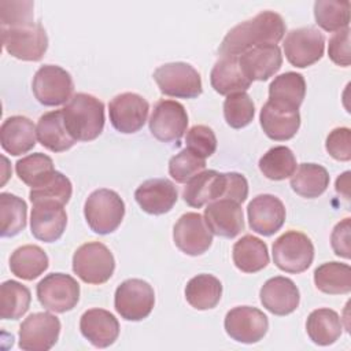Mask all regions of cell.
Here are the masks:
<instances>
[{"mask_svg":"<svg viewBox=\"0 0 351 351\" xmlns=\"http://www.w3.org/2000/svg\"><path fill=\"white\" fill-rule=\"evenodd\" d=\"M285 34V22L274 11H262L232 27L223 37L218 55L240 56L258 45H277Z\"/></svg>","mask_w":351,"mask_h":351,"instance_id":"cell-1","label":"cell"},{"mask_svg":"<svg viewBox=\"0 0 351 351\" xmlns=\"http://www.w3.org/2000/svg\"><path fill=\"white\" fill-rule=\"evenodd\" d=\"M66 128L75 141H92L104 128V104L88 93H75L62 108Z\"/></svg>","mask_w":351,"mask_h":351,"instance_id":"cell-2","label":"cell"},{"mask_svg":"<svg viewBox=\"0 0 351 351\" xmlns=\"http://www.w3.org/2000/svg\"><path fill=\"white\" fill-rule=\"evenodd\" d=\"M84 215L89 228L99 234L117 230L125 215V203L111 189H96L85 200Z\"/></svg>","mask_w":351,"mask_h":351,"instance_id":"cell-3","label":"cell"},{"mask_svg":"<svg viewBox=\"0 0 351 351\" xmlns=\"http://www.w3.org/2000/svg\"><path fill=\"white\" fill-rule=\"evenodd\" d=\"M114 270V255L103 243H85L73 255V271L86 284H104L111 278Z\"/></svg>","mask_w":351,"mask_h":351,"instance_id":"cell-4","label":"cell"},{"mask_svg":"<svg viewBox=\"0 0 351 351\" xmlns=\"http://www.w3.org/2000/svg\"><path fill=\"white\" fill-rule=\"evenodd\" d=\"M4 49L14 58L38 62L48 48V36L41 23L33 22L15 27H1Z\"/></svg>","mask_w":351,"mask_h":351,"instance_id":"cell-5","label":"cell"},{"mask_svg":"<svg viewBox=\"0 0 351 351\" xmlns=\"http://www.w3.org/2000/svg\"><path fill=\"white\" fill-rule=\"evenodd\" d=\"M314 259V245L302 232L288 230L273 243V262L287 273L307 270Z\"/></svg>","mask_w":351,"mask_h":351,"instance_id":"cell-6","label":"cell"},{"mask_svg":"<svg viewBox=\"0 0 351 351\" xmlns=\"http://www.w3.org/2000/svg\"><path fill=\"white\" fill-rule=\"evenodd\" d=\"M159 90L171 97L195 99L202 95V78L197 70L189 63L173 62L159 66L154 71Z\"/></svg>","mask_w":351,"mask_h":351,"instance_id":"cell-7","label":"cell"},{"mask_svg":"<svg viewBox=\"0 0 351 351\" xmlns=\"http://www.w3.org/2000/svg\"><path fill=\"white\" fill-rule=\"evenodd\" d=\"M155 304L154 288L144 280L129 278L118 285L114 295V307L126 321L147 318Z\"/></svg>","mask_w":351,"mask_h":351,"instance_id":"cell-8","label":"cell"},{"mask_svg":"<svg viewBox=\"0 0 351 351\" xmlns=\"http://www.w3.org/2000/svg\"><path fill=\"white\" fill-rule=\"evenodd\" d=\"M32 90L38 103L55 107L71 99L74 84L70 73L60 66L44 64L33 77Z\"/></svg>","mask_w":351,"mask_h":351,"instance_id":"cell-9","label":"cell"},{"mask_svg":"<svg viewBox=\"0 0 351 351\" xmlns=\"http://www.w3.org/2000/svg\"><path fill=\"white\" fill-rule=\"evenodd\" d=\"M37 299L48 311H70L80 300V284L69 274L51 273L37 284Z\"/></svg>","mask_w":351,"mask_h":351,"instance_id":"cell-10","label":"cell"},{"mask_svg":"<svg viewBox=\"0 0 351 351\" xmlns=\"http://www.w3.org/2000/svg\"><path fill=\"white\" fill-rule=\"evenodd\" d=\"M325 49L324 34L313 26L293 29L287 33L284 40V52L287 60L299 69L317 63Z\"/></svg>","mask_w":351,"mask_h":351,"instance_id":"cell-11","label":"cell"},{"mask_svg":"<svg viewBox=\"0 0 351 351\" xmlns=\"http://www.w3.org/2000/svg\"><path fill=\"white\" fill-rule=\"evenodd\" d=\"M60 333V321L49 313H33L19 326V348L25 351L51 350Z\"/></svg>","mask_w":351,"mask_h":351,"instance_id":"cell-12","label":"cell"},{"mask_svg":"<svg viewBox=\"0 0 351 351\" xmlns=\"http://www.w3.org/2000/svg\"><path fill=\"white\" fill-rule=\"evenodd\" d=\"M188 126L185 107L176 100H159L149 118V132L162 143H178Z\"/></svg>","mask_w":351,"mask_h":351,"instance_id":"cell-13","label":"cell"},{"mask_svg":"<svg viewBox=\"0 0 351 351\" xmlns=\"http://www.w3.org/2000/svg\"><path fill=\"white\" fill-rule=\"evenodd\" d=\"M223 326L230 339L252 344L263 339L269 329V319L256 307L237 306L226 313Z\"/></svg>","mask_w":351,"mask_h":351,"instance_id":"cell-14","label":"cell"},{"mask_svg":"<svg viewBox=\"0 0 351 351\" xmlns=\"http://www.w3.org/2000/svg\"><path fill=\"white\" fill-rule=\"evenodd\" d=\"M148 111V101L133 92L117 95L108 104L111 125L125 134L138 132L147 121Z\"/></svg>","mask_w":351,"mask_h":351,"instance_id":"cell-15","label":"cell"},{"mask_svg":"<svg viewBox=\"0 0 351 351\" xmlns=\"http://www.w3.org/2000/svg\"><path fill=\"white\" fill-rule=\"evenodd\" d=\"M173 240L180 251L191 256H197L211 247L213 233L199 213H186L176 222Z\"/></svg>","mask_w":351,"mask_h":351,"instance_id":"cell-16","label":"cell"},{"mask_svg":"<svg viewBox=\"0 0 351 351\" xmlns=\"http://www.w3.org/2000/svg\"><path fill=\"white\" fill-rule=\"evenodd\" d=\"M32 204V234L44 243H53L59 240L67 225V214L63 204L55 200H38Z\"/></svg>","mask_w":351,"mask_h":351,"instance_id":"cell-17","label":"cell"},{"mask_svg":"<svg viewBox=\"0 0 351 351\" xmlns=\"http://www.w3.org/2000/svg\"><path fill=\"white\" fill-rule=\"evenodd\" d=\"M250 228L262 236H271L278 232L285 222V207L282 202L269 193L255 196L247 207Z\"/></svg>","mask_w":351,"mask_h":351,"instance_id":"cell-18","label":"cell"},{"mask_svg":"<svg viewBox=\"0 0 351 351\" xmlns=\"http://www.w3.org/2000/svg\"><path fill=\"white\" fill-rule=\"evenodd\" d=\"M204 221L211 233L233 239L244 229V218L240 203L230 199H219L207 204Z\"/></svg>","mask_w":351,"mask_h":351,"instance_id":"cell-19","label":"cell"},{"mask_svg":"<svg viewBox=\"0 0 351 351\" xmlns=\"http://www.w3.org/2000/svg\"><path fill=\"white\" fill-rule=\"evenodd\" d=\"M259 298L262 306L274 315L293 313L300 302V293L295 282L282 276L269 278L262 285Z\"/></svg>","mask_w":351,"mask_h":351,"instance_id":"cell-20","label":"cell"},{"mask_svg":"<svg viewBox=\"0 0 351 351\" xmlns=\"http://www.w3.org/2000/svg\"><path fill=\"white\" fill-rule=\"evenodd\" d=\"M134 199L143 211L152 215H162L173 208L178 193L170 180L151 178L136 189Z\"/></svg>","mask_w":351,"mask_h":351,"instance_id":"cell-21","label":"cell"},{"mask_svg":"<svg viewBox=\"0 0 351 351\" xmlns=\"http://www.w3.org/2000/svg\"><path fill=\"white\" fill-rule=\"evenodd\" d=\"M239 63L251 82L266 81L281 69V49L278 45H258L241 53Z\"/></svg>","mask_w":351,"mask_h":351,"instance_id":"cell-22","label":"cell"},{"mask_svg":"<svg viewBox=\"0 0 351 351\" xmlns=\"http://www.w3.org/2000/svg\"><path fill=\"white\" fill-rule=\"evenodd\" d=\"M80 330L92 346L106 348L118 339L119 322L114 314L104 308H90L81 315Z\"/></svg>","mask_w":351,"mask_h":351,"instance_id":"cell-23","label":"cell"},{"mask_svg":"<svg viewBox=\"0 0 351 351\" xmlns=\"http://www.w3.org/2000/svg\"><path fill=\"white\" fill-rule=\"evenodd\" d=\"M259 121L265 134L274 141L292 138L300 128L299 110L281 107L269 100L261 110Z\"/></svg>","mask_w":351,"mask_h":351,"instance_id":"cell-24","label":"cell"},{"mask_svg":"<svg viewBox=\"0 0 351 351\" xmlns=\"http://www.w3.org/2000/svg\"><path fill=\"white\" fill-rule=\"evenodd\" d=\"M223 191L225 173L206 170L186 182L182 191V197L188 206L193 208H200L204 204L222 199Z\"/></svg>","mask_w":351,"mask_h":351,"instance_id":"cell-25","label":"cell"},{"mask_svg":"<svg viewBox=\"0 0 351 351\" xmlns=\"http://www.w3.org/2000/svg\"><path fill=\"white\" fill-rule=\"evenodd\" d=\"M36 126L27 117L12 115L1 123V148L12 156H18L33 149L36 145Z\"/></svg>","mask_w":351,"mask_h":351,"instance_id":"cell-26","label":"cell"},{"mask_svg":"<svg viewBox=\"0 0 351 351\" xmlns=\"http://www.w3.org/2000/svg\"><path fill=\"white\" fill-rule=\"evenodd\" d=\"M36 133L38 143L52 152L67 151L77 143L66 128L62 110L41 115L36 126Z\"/></svg>","mask_w":351,"mask_h":351,"instance_id":"cell-27","label":"cell"},{"mask_svg":"<svg viewBox=\"0 0 351 351\" xmlns=\"http://www.w3.org/2000/svg\"><path fill=\"white\" fill-rule=\"evenodd\" d=\"M210 82L217 93L226 96L245 92L251 85V81L241 70L239 56H221L211 70Z\"/></svg>","mask_w":351,"mask_h":351,"instance_id":"cell-28","label":"cell"},{"mask_svg":"<svg viewBox=\"0 0 351 351\" xmlns=\"http://www.w3.org/2000/svg\"><path fill=\"white\" fill-rule=\"evenodd\" d=\"M304 95V77L295 71H287L277 75L269 85V101L291 110H299Z\"/></svg>","mask_w":351,"mask_h":351,"instance_id":"cell-29","label":"cell"},{"mask_svg":"<svg viewBox=\"0 0 351 351\" xmlns=\"http://www.w3.org/2000/svg\"><path fill=\"white\" fill-rule=\"evenodd\" d=\"M234 266L243 273H256L269 263L267 245L252 234L239 239L232 250Z\"/></svg>","mask_w":351,"mask_h":351,"instance_id":"cell-30","label":"cell"},{"mask_svg":"<svg viewBox=\"0 0 351 351\" xmlns=\"http://www.w3.org/2000/svg\"><path fill=\"white\" fill-rule=\"evenodd\" d=\"M306 332L313 343L330 346L341 336V318L332 308L313 310L306 321Z\"/></svg>","mask_w":351,"mask_h":351,"instance_id":"cell-31","label":"cell"},{"mask_svg":"<svg viewBox=\"0 0 351 351\" xmlns=\"http://www.w3.org/2000/svg\"><path fill=\"white\" fill-rule=\"evenodd\" d=\"M10 269L14 276L32 281L48 269V256L41 247L26 244L11 254Z\"/></svg>","mask_w":351,"mask_h":351,"instance_id":"cell-32","label":"cell"},{"mask_svg":"<svg viewBox=\"0 0 351 351\" xmlns=\"http://www.w3.org/2000/svg\"><path fill=\"white\" fill-rule=\"evenodd\" d=\"M222 296V284L213 274H197L185 287V299L196 310L214 308Z\"/></svg>","mask_w":351,"mask_h":351,"instance_id":"cell-33","label":"cell"},{"mask_svg":"<svg viewBox=\"0 0 351 351\" xmlns=\"http://www.w3.org/2000/svg\"><path fill=\"white\" fill-rule=\"evenodd\" d=\"M329 186L328 170L317 163H302L291 177V188L299 196L314 199Z\"/></svg>","mask_w":351,"mask_h":351,"instance_id":"cell-34","label":"cell"},{"mask_svg":"<svg viewBox=\"0 0 351 351\" xmlns=\"http://www.w3.org/2000/svg\"><path fill=\"white\" fill-rule=\"evenodd\" d=\"M315 287L328 295H344L351 291V267L347 263L326 262L314 270Z\"/></svg>","mask_w":351,"mask_h":351,"instance_id":"cell-35","label":"cell"},{"mask_svg":"<svg viewBox=\"0 0 351 351\" xmlns=\"http://www.w3.org/2000/svg\"><path fill=\"white\" fill-rule=\"evenodd\" d=\"M15 171L23 184L32 188H37L52 177L55 169L53 162L48 155L36 152L19 159L15 163Z\"/></svg>","mask_w":351,"mask_h":351,"instance_id":"cell-36","label":"cell"},{"mask_svg":"<svg viewBox=\"0 0 351 351\" xmlns=\"http://www.w3.org/2000/svg\"><path fill=\"white\" fill-rule=\"evenodd\" d=\"M27 207L23 199L3 192L0 193V234L12 237L26 228Z\"/></svg>","mask_w":351,"mask_h":351,"instance_id":"cell-37","label":"cell"},{"mask_svg":"<svg viewBox=\"0 0 351 351\" xmlns=\"http://www.w3.org/2000/svg\"><path fill=\"white\" fill-rule=\"evenodd\" d=\"M32 295L23 284L8 280L0 285V317L1 319H18L30 306Z\"/></svg>","mask_w":351,"mask_h":351,"instance_id":"cell-38","label":"cell"},{"mask_svg":"<svg viewBox=\"0 0 351 351\" xmlns=\"http://www.w3.org/2000/svg\"><path fill=\"white\" fill-rule=\"evenodd\" d=\"M259 170L262 174L273 181H281L292 174L296 170V158L293 152L285 145H277L270 148L259 159Z\"/></svg>","mask_w":351,"mask_h":351,"instance_id":"cell-39","label":"cell"},{"mask_svg":"<svg viewBox=\"0 0 351 351\" xmlns=\"http://www.w3.org/2000/svg\"><path fill=\"white\" fill-rule=\"evenodd\" d=\"M350 1L317 0L314 3L315 22L325 32H339L348 27L350 23Z\"/></svg>","mask_w":351,"mask_h":351,"instance_id":"cell-40","label":"cell"},{"mask_svg":"<svg viewBox=\"0 0 351 351\" xmlns=\"http://www.w3.org/2000/svg\"><path fill=\"white\" fill-rule=\"evenodd\" d=\"M255 114V106L247 92H236L226 96L223 101V117L233 129H241L251 123Z\"/></svg>","mask_w":351,"mask_h":351,"instance_id":"cell-41","label":"cell"},{"mask_svg":"<svg viewBox=\"0 0 351 351\" xmlns=\"http://www.w3.org/2000/svg\"><path fill=\"white\" fill-rule=\"evenodd\" d=\"M71 193L73 185L70 180L60 171L55 170L52 177L45 184L30 189L29 199L32 203L38 200H55L64 206L66 203H69Z\"/></svg>","mask_w":351,"mask_h":351,"instance_id":"cell-42","label":"cell"},{"mask_svg":"<svg viewBox=\"0 0 351 351\" xmlns=\"http://www.w3.org/2000/svg\"><path fill=\"white\" fill-rule=\"evenodd\" d=\"M206 160L192 154L189 149H182L169 160V174L176 182L186 184L199 173L204 171Z\"/></svg>","mask_w":351,"mask_h":351,"instance_id":"cell-43","label":"cell"},{"mask_svg":"<svg viewBox=\"0 0 351 351\" xmlns=\"http://www.w3.org/2000/svg\"><path fill=\"white\" fill-rule=\"evenodd\" d=\"M186 149L196 156L206 159L217 149V137L211 128L206 125H195L186 132L185 137Z\"/></svg>","mask_w":351,"mask_h":351,"instance_id":"cell-44","label":"cell"},{"mask_svg":"<svg viewBox=\"0 0 351 351\" xmlns=\"http://www.w3.org/2000/svg\"><path fill=\"white\" fill-rule=\"evenodd\" d=\"M33 1H0L1 27H15L33 23Z\"/></svg>","mask_w":351,"mask_h":351,"instance_id":"cell-45","label":"cell"},{"mask_svg":"<svg viewBox=\"0 0 351 351\" xmlns=\"http://www.w3.org/2000/svg\"><path fill=\"white\" fill-rule=\"evenodd\" d=\"M328 154L340 162H348L351 159V130L348 128L333 129L325 141Z\"/></svg>","mask_w":351,"mask_h":351,"instance_id":"cell-46","label":"cell"},{"mask_svg":"<svg viewBox=\"0 0 351 351\" xmlns=\"http://www.w3.org/2000/svg\"><path fill=\"white\" fill-rule=\"evenodd\" d=\"M328 55L337 66H350V27L341 29L330 37Z\"/></svg>","mask_w":351,"mask_h":351,"instance_id":"cell-47","label":"cell"},{"mask_svg":"<svg viewBox=\"0 0 351 351\" xmlns=\"http://www.w3.org/2000/svg\"><path fill=\"white\" fill-rule=\"evenodd\" d=\"M350 232H351V221L350 218H344L332 230L330 244L337 256L350 259L351 247H350Z\"/></svg>","mask_w":351,"mask_h":351,"instance_id":"cell-48","label":"cell"},{"mask_svg":"<svg viewBox=\"0 0 351 351\" xmlns=\"http://www.w3.org/2000/svg\"><path fill=\"white\" fill-rule=\"evenodd\" d=\"M336 192L343 195L346 199H350V171L343 173L336 180Z\"/></svg>","mask_w":351,"mask_h":351,"instance_id":"cell-49","label":"cell"}]
</instances>
